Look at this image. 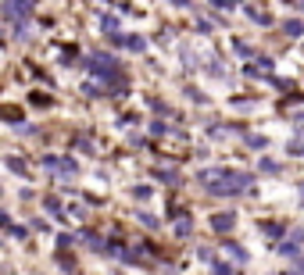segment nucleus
<instances>
[{
  "label": "nucleus",
  "instance_id": "2",
  "mask_svg": "<svg viewBox=\"0 0 304 275\" xmlns=\"http://www.w3.org/2000/svg\"><path fill=\"white\" fill-rule=\"evenodd\" d=\"M90 68H93V75H97L100 82H111V89H126V79H122V68L115 65V58L93 54V58H90Z\"/></svg>",
  "mask_w": 304,
  "mask_h": 275
},
{
  "label": "nucleus",
  "instance_id": "5",
  "mask_svg": "<svg viewBox=\"0 0 304 275\" xmlns=\"http://www.w3.org/2000/svg\"><path fill=\"white\" fill-rule=\"evenodd\" d=\"M32 4H4V14H29Z\"/></svg>",
  "mask_w": 304,
  "mask_h": 275
},
{
  "label": "nucleus",
  "instance_id": "7",
  "mask_svg": "<svg viewBox=\"0 0 304 275\" xmlns=\"http://www.w3.org/2000/svg\"><path fill=\"white\" fill-rule=\"evenodd\" d=\"M7 168H11V172H18V175H25V164H22L18 157H11V161H7Z\"/></svg>",
  "mask_w": 304,
  "mask_h": 275
},
{
  "label": "nucleus",
  "instance_id": "11",
  "mask_svg": "<svg viewBox=\"0 0 304 275\" xmlns=\"http://www.w3.org/2000/svg\"><path fill=\"white\" fill-rule=\"evenodd\" d=\"M301 190H304V186H301Z\"/></svg>",
  "mask_w": 304,
  "mask_h": 275
},
{
  "label": "nucleus",
  "instance_id": "3",
  "mask_svg": "<svg viewBox=\"0 0 304 275\" xmlns=\"http://www.w3.org/2000/svg\"><path fill=\"white\" fill-rule=\"evenodd\" d=\"M304 240V232H294L287 243H279V254H297V243Z\"/></svg>",
  "mask_w": 304,
  "mask_h": 275
},
{
  "label": "nucleus",
  "instance_id": "6",
  "mask_svg": "<svg viewBox=\"0 0 304 275\" xmlns=\"http://www.w3.org/2000/svg\"><path fill=\"white\" fill-rule=\"evenodd\" d=\"M126 47H129V50H144V36H129Z\"/></svg>",
  "mask_w": 304,
  "mask_h": 275
},
{
  "label": "nucleus",
  "instance_id": "1",
  "mask_svg": "<svg viewBox=\"0 0 304 275\" xmlns=\"http://www.w3.org/2000/svg\"><path fill=\"white\" fill-rule=\"evenodd\" d=\"M201 182L211 190V193H219V197H236V193H251V186H254V179L251 175H243V172H233V168H208V172H201Z\"/></svg>",
  "mask_w": 304,
  "mask_h": 275
},
{
  "label": "nucleus",
  "instance_id": "10",
  "mask_svg": "<svg viewBox=\"0 0 304 275\" xmlns=\"http://www.w3.org/2000/svg\"><path fill=\"white\" fill-rule=\"evenodd\" d=\"M283 29H287V32H290V36H297V32H301V22H287V25H283Z\"/></svg>",
  "mask_w": 304,
  "mask_h": 275
},
{
  "label": "nucleus",
  "instance_id": "9",
  "mask_svg": "<svg viewBox=\"0 0 304 275\" xmlns=\"http://www.w3.org/2000/svg\"><path fill=\"white\" fill-rule=\"evenodd\" d=\"M100 29H108V32H115V18H111V14H104V18H100Z\"/></svg>",
  "mask_w": 304,
  "mask_h": 275
},
{
  "label": "nucleus",
  "instance_id": "8",
  "mask_svg": "<svg viewBox=\"0 0 304 275\" xmlns=\"http://www.w3.org/2000/svg\"><path fill=\"white\" fill-rule=\"evenodd\" d=\"M215 275H236V268H229L222 261H215Z\"/></svg>",
  "mask_w": 304,
  "mask_h": 275
},
{
  "label": "nucleus",
  "instance_id": "4",
  "mask_svg": "<svg viewBox=\"0 0 304 275\" xmlns=\"http://www.w3.org/2000/svg\"><path fill=\"white\" fill-rule=\"evenodd\" d=\"M211 225H215V232H229L233 229V214H215Z\"/></svg>",
  "mask_w": 304,
  "mask_h": 275
}]
</instances>
